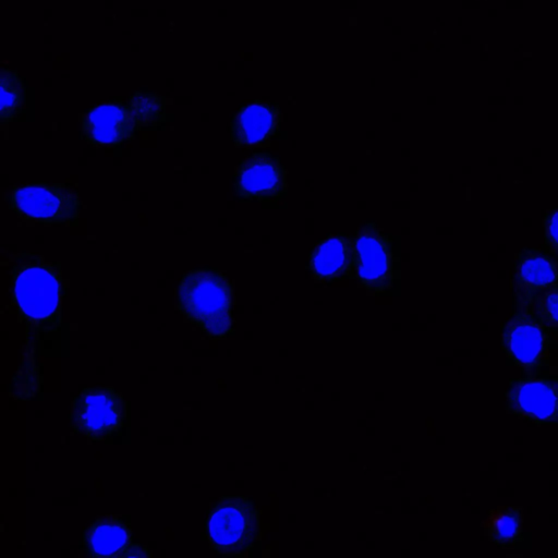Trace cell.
<instances>
[{
	"mask_svg": "<svg viewBox=\"0 0 558 558\" xmlns=\"http://www.w3.org/2000/svg\"><path fill=\"white\" fill-rule=\"evenodd\" d=\"M66 287L59 263L32 253L14 257L11 303L28 335L56 331L62 323Z\"/></svg>",
	"mask_w": 558,
	"mask_h": 558,
	"instance_id": "1",
	"label": "cell"
},
{
	"mask_svg": "<svg viewBox=\"0 0 558 558\" xmlns=\"http://www.w3.org/2000/svg\"><path fill=\"white\" fill-rule=\"evenodd\" d=\"M177 303L180 313L208 337L223 338L232 331L233 288L220 270L205 266L185 272Z\"/></svg>",
	"mask_w": 558,
	"mask_h": 558,
	"instance_id": "2",
	"label": "cell"
},
{
	"mask_svg": "<svg viewBox=\"0 0 558 558\" xmlns=\"http://www.w3.org/2000/svg\"><path fill=\"white\" fill-rule=\"evenodd\" d=\"M161 98L137 93L126 102H107L88 109L81 119V137L95 147H118L163 121Z\"/></svg>",
	"mask_w": 558,
	"mask_h": 558,
	"instance_id": "3",
	"label": "cell"
},
{
	"mask_svg": "<svg viewBox=\"0 0 558 558\" xmlns=\"http://www.w3.org/2000/svg\"><path fill=\"white\" fill-rule=\"evenodd\" d=\"M5 201L21 219L45 226H77L83 208L78 193L69 183L36 181L13 186Z\"/></svg>",
	"mask_w": 558,
	"mask_h": 558,
	"instance_id": "4",
	"label": "cell"
},
{
	"mask_svg": "<svg viewBox=\"0 0 558 558\" xmlns=\"http://www.w3.org/2000/svg\"><path fill=\"white\" fill-rule=\"evenodd\" d=\"M213 550L227 557H245L260 536V515L254 502L242 496H223L206 521Z\"/></svg>",
	"mask_w": 558,
	"mask_h": 558,
	"instance_id": "5",
	"label": "cell"
},
{
	"mask_svg": "<svg viewBox=\"0 0 558 558\" xmlns=\"http://www.w3.org/2000/svg\"><path fill=\"white\" fill-rule=\"evenodd\" d=\"M69 416L75 434L104 440L123 427L126 401L111 387L85 388L74 397Z\"/></svg>",
	"mask_w": 558,
	"mask_h": 558,
	"instance_id": "6",
	"label": "cell"
},
{
	"mask_svg": "<svg viewBox=\"0 0 558 558\" xmlns=\"http://www.w3.org/2000/svg\"><path fill=\"white\" fill-rule=\"evenodd\" d=\"M500 342L506 356L526 373L545 366L553 348L550 328L530 311L513 310L501 326Z\"/></svg>",
	"mask_w": 558,
	"mask_h": 558,
	"instance_id": "7",
	"label": "cell"
},
{
	"mask_svg": "<svg viewBox=\"0 0 558 558\" xmlns=\"http://www.w3.org/2000/svg\"><path fill=\"white\" fill-rule=\"evenodd\" d=\"M354 242L359 284L372 294L390 290L395 282L391 239L374 223H366L357 230Z\"/></svg>",
	"mask_w": 558,
	"mask_h": 558,
	"instance_id": "8",
	"label": "cell"
},
{
	"mask_svg": "<svg viewBox=\"0 0 558 558\" xmlns=\"http://www.w3.org/2000/svg\"><path fill=\"white\" fill-rule=\"evenodd\" d=\"M234 195L243 201H277L287 193V173L280 159L254 151L239 162L233 174Z\"/></svg>",
	"mask_w": 558,
	"mask_h": 558,
	"instance_id": "9",
	"label": "cell"
},
{
	"mask_svg": "<svg viewBox=\"0 0 558 558\" xmlns=\"http://www.w3.org/2000/svg\"><path fill=\"white\" fill-rule=\"evenodd\" d=\"M505 398L509 414L535 424L558 425V378L512 379Z\"/></svg>",
	"mask_w": 558,
	"mask_h": 558,
	"instance_id": "10",
	"label": "cell"
},
{
	"mask_svg": "<svg viewBox=\"0 0 558 558\" xmlns=\"http://www.w3.org/2000/svg\"><path fill=\"white\" fill-rule=\"evenodd\" d=\"M557 283V258L537 247L521 250L511 275L513 310L530 311L533 299Z\"/></svg>",
	"mask_w": 558,
	"mask_h": 558,
	"instance_id": "11",
	"label": "cell"
},
{
	"mask_svg": "<svg viewBox=\"0 0 558 558\" xmlns=\"http://www.w3.org/2000/svg\"><path fill=\"white\" fill-rule=\"evenodd\" d=\"M281 114L277 105L253 101L242 106L230 122V136L236 147L267 146L278 133Z\"/></svg>",
	"mask_w": 558,
	"mask_h": 558,
	"instance_id": "12",
	"label": "cell"
},
{
	"mask_svg": "<svg viewBox=\"0 0 558 558\" xmlns=\"http://www.w3.org/2000/svg\"><path fill=\"white\" fill-rule=\"evenodd\" d=\"M356 247L354 238L336 234L323 240L308 260L311 277L318 283L355 278Z\"/></svg>",
	"mask_w": 558,
	"mask_h": 558,
	"instance_id": "13",
	"label": "cell"
},
{
	"mask_svg": "<svg viewBox=\"0 0 558 558\" xmlns=\"http://www.w3.org/2000/svg\"><path fill=\"white\" fill-rule=\"evenodd\" d=\"M132 531L126 523L112 515L95 519L85 530L83 545L90 557H132L141 547L134 544Z\"/></svg>",
	"mask_w": 558,
	"mask_h": 558,
	"instance_id": "14",
	"label": "cell"
},
{
	"mask_svg": "<svg viewBox=\"0 0 558 558\" xmlns=\"http://www.w3.org/2000/svg\"><path fill=\"white\" fill-rule=\"evenodd\" d=\"M488 539L500 547L519 541L523 526V511L518 507L502 506L489 511L483 523Z\"/></svg>",
	"mask_w": 558,
	"mask_h": 558,
	"instance_id": "15",
	"label": "cell"
},
{
	"mask_svg": "<svg viewBox=\"0 0 558 558\" xmlns=\"http://www.w3.org/2000/svg\"><path fill=\"white\" fill-rule=\"evenodd\" d=\"M24 86L21 78L12 72L1 74L0 120L2 123L13 121L23 107Z\"/></svg>",
	"mask_w": 558,
	"mask_h": 558,
	"instance_id": "16",
	"label": "cell"
},
{
	"mask_svg": "<svg viewBox=\"0 0 558 558\" xmlns=\"http://www.w3.org/2000/svg\"><path fill=\"white\" fill-rule=\"evenodd\" d=\"M530 312L549 328L558 327V283L538 293L531 303Z\"/></svg>",
	"mask_w": 558,
	"mask_h": 558,
	"instance_id": "17",
	"label": "cell"
},
{
	"mask_svg": "<svg viewBox=\"0 0 558 558\" xmlns=\"http://www.w3.org/2000/svg\"><path fill=\"white\" fill-rule=\"evenodd\" d=\"M542 226L545 250L558 259V207L544 214Z\"/></svg>",
	"mask_w": 558,
	"mask_h": 558,
	"instance_id": "18",
	"label": "cell"
}]
</instances>
